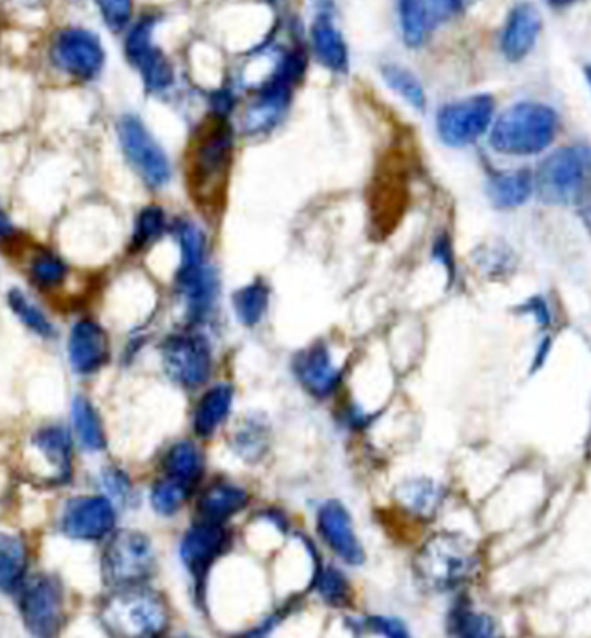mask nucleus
Masks as SVG:
<instances>
[{
	"label": "nucleus",
	"mask_w": 591,
	"mask_h": 638,
	"mask_svg": "<svg viewBox=\"0 0 591 638\" xmlns=\"http://www.w3.org/2000/svg\"><path fill=\"white\" fill-rule=\"evenodd\" d=\"M542 34V15L537 8L529 2H522L513 8L510 18L506 21L502 32L503 57L510 62H519L534 51L537 38Z\"/></svg>",
	"instance_id": "393cba45"
},
{
	"label": "nucleus",
	"mask_w": 591,
	"mask_h": 638,
	"mask_svg": "<svg viewBox=\"0 0 591 638\" xmlns=\"http://www.w3.org/2000/svg\"><path fill=\"white\" fill-rule=\"evenodd\" d=\"M221 290V280L213 267L201 264L189 269H177L176 291L182 299L190 323H200L211 314Z\"/></svg>",
	"instance_id": "412c9836"
},
{
	"label": "nucleus",
	"mask_w": 591,
	"mask_h": 638,
	"mask_svg": "<svg viewBox=\"0 0 591 638\" xmlns=\"http://www.w3.org/2000/svg\"><path fill=\"white\" fill-rule=\"evenodd\" d=\"M4 304L13 320L36 340L57 341L60 338L57 322L31 291L21 286H10L4 293Z\"/></svg>",
	"instance_id": "5701e85b"
},
{
	"label": "nucleus",
	"mask_w": 591,
	"mask_h": 638,
	"mask_svg": "<svg viewBox=\"0 0 591 638\" xmlns=\"http://www.w3.org/2000/svg\"><path fill=\"white\" fill-rule=\"evenodd\" d=\"M232 547V534L224 525L198 521L185 532L179 544V558L196 584V598H204L206 581L215 564Z\"/></svg>",
	"instance_id": "2eb2a0df"
},
{
	"label": "nucleus",
	"mask_w": 591,
	"mask_h": 638,
	"mask_svg": "<svg viewBox=\"0 0 591 638\" xmlns=\"http://www.w3.org/2000/svg\"><path fill=\"white\" fill-rule=\"evenodd\" d=\"M315 592L328 607L344 608L351 603L352 588L346 573L336 566H321L315 573Z\"/></svg>",
	"instance_id": "e433bc0d"
},
{
	"label": "nucleus",
	"mask_w": 591,
	"mask_h": 638,
	"mask_svg": "<svg viewBox=\"0 0 591 638\" xmlns=\"http://www.w3.org/2000/svg\"><path fill=\"white\" fill-rule=\"evenodd\" d=\"M101 622L113 638H159L171 622L163 595L150 588H120L101 608Z\"/></svg>",
	"instance_id": "423d86ee"
},
{
	"label": "nucleus",
	"mask_w": 591,
	"mask_h": 638,
	"mask_svg": "<svg viewBox=\"0 0 591 638\" xmlns=\"http://www.w3.org/2000/svg\"><path fill=\"white\" fill-rule=\"evenodd\" d=\"M547 2L551 4V7L554 8H567L571 7V4H575L577 0H547Z\"/></svg>",
	"instance_id": "8fccbe9b"
},
{
	"label": "nucleus",
	"mask_w": 591,
	"mask_h": 638,
	"mask_svg": "<svg viewBox=\"0 0 591 638\" xmlns=\"http://www.w3.org/2000/svg\"><path fill=\"white\" fill-rule=\"evenodd\" d=\"M271 303V288L264 280H252L232 295L233 312L235 317L245 327H256L264 322L265 314Z\"/></svg>",
	"instance_id": "473e14b6"
},
{
	"label": "nucleus",
	"mask_w": 591,
	"mask_h": 638,
	"mask_svg": "<svg viewBox=\"0 0 591 638\" xmlns=\"http://www.w3.org/2000/svg\"><path fill=\"white\" fill-rule=\"evenodd\" d=\"M282 619L283 614H271L269 618L262 619L259 624L251 627V629H246V631L237 638H269Z\"/></svg>",
	"instance_id": "49530a36"
},
{
	"label": "nucleus",
	"mask_w": 591,
	"mask_h": 638,
	"mask_svg": "<svg viewBox=\"0 0 591 638\" xmlns=\"http://www.w3.org/2000/svg\"><path fill=\"white\" fill-rule=\"evenodd\" d=\"M100 10L101 20L114 32H121L129 26L132 18V0H94Z\"/></svg>",
	"instance_id": "37998d69"
},
{
	"label": "nucleus",
	"mask_w": 591,
	"mask_h": 638,
	"mask_svg": "<svg viewBox=\"0 0 591 638\" xmlns=\"http://www.w3.org/2000/svg\"><path fill=\"white\" fill-rule=\"evenodd\" d=\"M116 135L127 165L148 189H164L171 184V159L153 137L150 127L137 114H124L116 124Z\"/></svg>",
	"instance_id": "6e6552de"
},
{
	"label": "nucleus",
	"mask_w": 591,
	"mask_h": 638,
	"mask_svg": "<svg viewBox=\"0 0 591 638\" xmlns=\"http://www.w3.org/2000/svg\"><path fill=\"white\" fill-rule=\"evenodd\" d=\"M235 452L246 460V462H258L264 457L267 450V426L259 422L258 418H248L241 424L240 430L235 431Z\"/></svg>",
	"instance_id": "ea45409f"
},
{
	"label": "nucleus",
	"mask_w": 591,
	"mask_h": 638,
	"mask_svg": "<svg viewBox=\"0 0 591 638\" xmlns=\"http://www.w3.org/2000/svg\"><path fill=\"white\" fill-rule=\"evenodd\" d=\"M21 269L25 272L26 282L39 298L55 299L66 295L73 278L71 259L58 247L28 243L21 253Z\"/></svg>",
	"instance_id": "f3484780"
},
{
	"label": "nucleus",
	"mask_w": 591,
	"mask_h": 638,
	"mask_svg": "<svg viewBox=\"0 0 591 638\" xmlns=\"http://www.w3.org/2000/svg\"><path fill=\"white\" fill-rule=\"evenodd\" d=\"M493 116L495 100L491 95H472L441 108L437 131L444 144L461 148L476 142L491 127Z\"/></svg>",
	"instance_id": "dca6fc26"
},
{
	"label": "nucleus",
	"mask_w": 591,
	"mask_h": 638,
	"mask_svg": "<svg viewBox=\"0 0 591 638\" xmlns=\"http://www.w3.org/2000/svg\"><path fill=\"white\" fill-rule=\"evenodd\" d=\"M560 127L554 108L543 103H517L503 111L491 129V148L503 155H535L553 144Z\"/></svg>",
	"instance_id": "20e7f679"
},
{
	"label": "nucleus",
	"mask_w": 591,
	"mask_h": 638,
	"mask_svg": "<svg viewBox=\"0 0 591 638\" xmlns=\"http://www.w3.org/2000/svg\"><path fill=\"white\" fill-rule=\"evenodd\" d=\"M366 629L381 638H413L405 622L394 616H370L366 619Z\"/></svg>",
	"instance_id": "c03bdc74"
},
{
	"label": "nucleus",
	"mask_w": 591,
	"mask_h": 638,
	"mask_svg": "<svg viewBox=\"0 0 591 638\" xmlns=\"http://www.w3.org/2000/svg\"><path fill=\"white\" fill-rule=\"evenodd\" d=\"M71 436L76 439L77 449L86 454H103L108 449V433L105 420L101 417L97 405L84 392H77L70 404Z\"/></svg>",
	"instance_id": "b1692460"
},
{
	"label": "nucleus",
	"mask_w": 591,
	"mask_h": 638,
	"mask_svg": "<svg viewBox=\"0 0 591 638\" xmlns=\"http://www.w3.org/2000/svg\"><path fill=\"white\" fill-rule=\"evenodd\" d=\"M416 576L424 587L437 594L455 592L476 576L478 549L471 540L457 534H437L416 556Z\"/></svg>",
	"instance_id": "39448f33"
},
{
	"label": "nucleus",
	"mask_w": 591,
	"mask_h": 638,
	"mask_svg": "<svg viewBox=\"0 0 591 638\" xmlns=\"http://www.w3.org/2000/svg\"><path fill=\"white\" fill-rule=\"evenodd\" d=\"M433 258L441 262L448 277H455V259H453L452 241L447 234L439 235L433 243Z\"/></svg>",
	"instance_id": "a18cd8bd"
},
{
	"label": "nucleus",
	"mask_w": 591,
	"mask_h": 638,
	"mask_svg": "<svg viewBox=\"0 0 591 638\" xmlns=\"http://www.w3.org/2000/svg\"><path fill=\"white\" fill-rule=\"evenodd\" d=\"M113 359L107 327L94 316H79L66 335V361L77 380L100 375Z\"/></svg>",
	"instance_id": "9b49d317"
},
{
	"label": "nucleus",
	"mask_w": 591,
	"mask_h": 638,
	"mask_svg": "<svg viewBox=\"0 0 591 638\" xmlns=\"http://www.w3.org/2000/svg\"><path fill=\"white\" fill-rule=\"evenodd\" d=\"M161 467H163L164 476L195 489L206 473V457L201 454L198 444L183 439L164 452Z\"/></svg>",
	"instance_id": "c85d7f7f"
},
{
	"label": "nucleus",
	"mask_w": 591,
	"mask_h": 638,
	"mask_svg": "<svg viewBox=\"0 0 591 638\" xmlns=\"http://www.w3.org/2000/svg\"><path fill=\"white\" fill-rule=\"evenodd\" d=\"M233 388L228 383H219V385L211 386L195 407V415H193V428H195L196 437L200 439H211L221 428L222 424L227 422L230 413H232L233 405Z\"/></svg>",
	"instance_id": "cd10ccee"
},
{
	"label": "nucleus",
	"mask_w": 591,
	"mask_h": 638,
	"mask_svg": "<svg viewBox=\"0 0 591 638\" xmlns=\"http://www.w3.org/2000/svg\"><path fill=\"white\" fill-rule=\"evenodd\" d=\"M116 518V504L107 495H77L63 502L60 529L71 540L95 542L114 531Z\"/></svg>",
	"instance_id": "a211bd4d"
},
{
	"label": "nucleus",
	"mask_w": 591,
	"mask_h": 638,
	"mask_svg": "<svg viewBox=\"0 0 591 638\" xmlns=\"http://www.w3.org/2000/svg\"><path fill=\"white\" fill-rule=\"evenodd\" d=\"M457 2V10H465V8L471 7L474 0H455Z\"/></svg>",
	"instance_id": "603ef678"
},
{
	"label": "nucleus",
	"mask_w": 591,
	"mask_h": 638,
	"mask_svg": "<svg viewBox=\"0 0 591 638\" xmlns=\"http://www.w3.org/2000/svg\"><path fill=\"white\" fill-rule=\"evenodd\" d=\"M457 10L455 0H402L399 23L403 39L409 47H420L428 42L444 21Z\"/></svg>",
	"instance_id": "4be33fe9"
},
{
	"label": "nucleus",
	"mask_w": 591,
	"mask_h": 638,
	"mask_svg": "<svg viewBox=\"0 0 591 638\" xmlns=\"http://www.w3.org/2000/svg\"><path fill=\"white\" fill-rule=\"evenodd\" d=\"M171 232V221L164 208L159 204H148L139 209V213L132 221L131 235L127 241V253L137 256L144 254L151 247H155L164 235Z\"/></svg>",
	"instance_id": "c756f323"
},
{
	"label": "nucleus",
	"mask_w": 591,
	"mask_h": 638,
	"mask_svg": "<svg viewBox=\"0 0 591 638\" xmlns=\"http://www.w3.org/2000/svg\"><path fill=\"white\" fill-rule=\"evenodd\" d=\"M177 638H193V637H177Z\"/></svg>",
	"instance_id": "5fc2aeb1"
},
{
	"label": "nucleus",
	"mask_w": 591,
	"mask_h": 638,
	"mask_svg": "<svg viewBox=\"0 0 591 638\" xmlns=\"http://www.w3.org/2000/svg\"><path fill=\"white\" fill-rule=\"evenodd\" d=\"M158 568L150 536L140 531L116 532L103 553V579L111 587H142Z\"/></svg>",
	"instance_id": "1a4fd4ad"
},
{
	"label": "nucleus",
	"mask_w": 591,
	"mask_h": 638,
	"mask_svg": "<svg viewBox=\"0 0 591 638\" xmlns=\"http://www.w3.org/2000/svg\"><path fill=\"white\" fill-rule=\"evenodd\" d=\"M317 532L341 562L352 568H359L366 562L364 545L357 536L351 513L340 500H327L321 504L317 510Z\"/></svg>",
	"instance_id": "6ab92c4d"
},
{
	"label": "nucleus",
	"mask_w": 591,
	"mask_h": 638,
	"mask_svg": "<svg viewBox=\"0 0 591 638\" xmlns=\"http://www.w3.org/2000/svg\"><path fill=\"white\" fill-rule=\"evenodd\" d=\"M171 234L179 248V267L177 269H189L206 264V251H208V240L206 234L195 221L187 217L176 219L171 222Z\"/></svg>",
	"instance_id": "f704fd0d"
},
{
	"label": "nucleus",
	"mask_w": 591,
	"mask_h": 638,
	"mask_svg": "<svg viewBox=\"0 0 591 638\" xmlns=\"http://www.w3.org/2000/svg\"><path fill=\"white\" fill-rule=\"evenodd\" d=\"M448 627L453 638H503L491 614L472 607L471 601L460 600L452 607Z\"/></svg>",
	"instance_id": "7c9ffc66"
},
{
	"label": "nucleus",
	"mask_w": 591,
	"mask_h": 638,
	"mask_svg": "<svg viewBox=\"0 0 591 638\" xmlns=\"http://www.w3.org/2000/svg\"><path fill=\"white\" fill-rule=\"evenodd\" d=\"M534 187L543 202L579 204L591 187L590 146H566L548 155L540 165Z\"/></svg>",
	"instance_id": "0eeeda50"
},
{
	"label": "nucleus",
	"mask_w": 591,
	"mask_h": 638,
	"mask_svg": "<svg viewBox=\"0 0 591 638\" xmlns=\"http://www.w3.org/2000/svg\"><path fill=\"white\" fill-rule=\"evenodd\" d=\"M77 443L68 424L39 422L21 444V465L42 486H66L76 474Z\"/></svg>",
	"instance_id": "7ed1b4c3"
},
{
	"label": "nucleus",
	"mask_w": 591,
	"mask_h": 638,
	"mask_svg": "<svg viewBox=\"0 0 591 638\" xmlns=\"http://www.w3.org/2000/svg\"><path fill=\"white\" fill-rule=\"evenodd\" d=\"M26 569V547L23 540L0 531V590L13 592L21 587Z\"/></svg>",
	"instance_id": "72a5a7b5"
},
{
	"label": "nucleus",
	"mask_w": 591,
	"mask_h": 638,
	"mask_svg": "<svg viewBox=\"0 0 591 638\" xmlns=\"http://www.w3.org/2000/svg\"><path fill=\"white\" fill-rule=\"evenodd\" d=\"M20 611L32 637L58 638L66 618L60 581L50 576L32 577L21 587Z\"/></svg>",
	"instance_id": "4468645a"
},
{
	"label": "nucleus",
	"mask_w": 591,
	"mask_h": 638,
	"mask_svg": "<svg viewBox=\"0 0 591 638\" xmlns=\"http://www.w3.org/2000/svg\"><path fill=\"white\" fill-rule=\"evenodd\" d=\"M193 487L185 486L182 482L163 476L159 478L150 489V504L153 512L161 515V518H172L182 510L185 502L190 499L193 495Z\"/></svg>",
	"instance_id": "4c0bfd02"
},
{
	"label": "nucleus",
	"mask_w": 591,
	"mask_h": 638,
	"mask_svg": "<svg viewBox=\"0 0 591 638\" xmlns=\"http://www.w3.org/2000/svg\"><path fill=\"white\" fill-rule=\"evenodd\" d=\"M248 502H251V495L245 487L237 486L233 482L219 480L204 489L196 510H198L200 521L227 525L230 519L240 515L245 510Z\"/></svg>",
	"instance_id": "bb28decb"
},
{
	"label": "nucleus",
	"mask_w": 591,
	"mask_h": 638,
	"mask_svg": "<svg viewBox=\"0 0 591 638\" xmlns=\"http://www.w3.org/2000/svg\"><path fill=\"white\" fill-rule=\"evenodd\" d=\"M577 206H579L580 219H582L584 227L588 228V232L591 234V187L590 190L580 198Z\"/></svg>",
	"instance_id": "09e8293b"
},
{
	"label": "nucleus",
	"mask_w": 591,
	"mask_h": 638,
	"mask_svg": "<svg viewBox=\"0 0 591 638\" xmlns=\"http://www.w3.org/2000/svg\"><path fill=\"white\" fill-rule=\"evenodd\" d=\"M381 76H383L384 83L409 103L410 107L416 108V111L426 108L428 97H426V92H424L418 77L413 71L403 68L399 63H384L381 68Z\"/></svg>",
	"instance_id": "58836bf2"
},
{
	"label": "nucleus",
	"mask_w": 591,
	"mask_h": 638,
	"mask_svg": "<svg viewBox=\"0 0 591 638\" xmlns=\"http://www.w3.org/2000/svg\"><path fill=\"white\" fill-rule=\"evenodd\" d=\"M28 243L31 241L25 230L15 221L12 211L0 202V253L10 258H20Z\"/></svg>",
	"instance_id": "a19ab883"
},
{
	"label": "nucleus",
	"mask_w": 591,
	"mask_h": 638,
	"mask_svg": "<svg viewBox=\"0 0 591 638\" xmlns=\"http://www.w3.org/2000/svg\"><path fill=\"white\" fill-rule=\"evenodd\" d=\"M235 137L228 118L217 116L201 127L193 142L189 159L190 195L198 202L219 200L232 166Z\"/></svg>",
	"instance_id": "f03ea898"
},
{
	"label": "nucleus",
	"mask_w": 591,
	"mask_h": 638,
	"mask_svg": "<svg viewBox=\"0 0 591 638\" xmlns=\"http://www.w3.org/2000/svg\"><path fill=\"white\" fill-rule=\"evenodd\" d=\"M105 47L100 36L84 26H68L50 45V60L57 70L77 81H94L105 68Z\"/></svg>",
	"instance_id": "ddd939ff"
},
{
	"label": "nucleus",
	"mask_w": 591,
	"mask_h": 638,
	"mask_svg": "<svg viewBox=\"0 0 591 638\" xmlns=\"http://www.w3.org/2000/svg\"><path fill=\"white\" fill-rule=\"evenodd\" d=\"M526 304H529L526 310H529L530 314L535 317V322L543 325V327H547L548 323H551V312H548L545 301H543V299H532V301Z\"/></svg>",
	"instance_id": "de8ad7c7"
},
{
	"label": "nucleus",
	"mask_w": 591,
	"mask_h": 638,
	"mask_svg": "<svg viewBox=\"0 0 591 638\" xmlns=\"http://www.w3.org/2000/svg\"><path fill=\"white\" fill-rule=\"evenodd\" d=\"M159 355L166 378L189 391L206 385L213 372V353L208 338L193 330L166 336L159 346Z\"/></svg>",
	"instance_id": "9d476101"
},
{
	"label": "nucleus",
	"mask_w": 591,
	"mask_h": 638,
	"mask_svg": "<svg viewBox=\"0 0 591 638\" xmlns=\"http://www.w3.org/2000/svg\"><path fill=\"white\" fill-rule=\"evenodd\" d=\"M399 502L416 518H433L442 502V489L433 480L418 478L399 487Z\"/></svg>",
	"instance_id": "c9c22d12"
},
{
	"label": "nucleus",
	"mask_w": 591,
	"mask_h": 638,
	"mask_svg": "<svg viewBox=\"0 0 591 638\" xmlns=\"http://www.w3.org/2000/svg\"><path fill=\"white\" fill-rule=\"evenodd\" d=\"M13 2H18V4H20V7L34 8V7H38V4H39V2H42V0H13Z\"/></svg>",
	"instance_id": "3c124183"
},
{
	"label": "nucleus",
	"mask_w": 591,
	"mask_h": 638,
	"mask_svg": "<svg viewBox=\"0 0 591 638\" xmlns=\"http://www.w3.org/2000/svg\"><path fill=\"white\" fill-rule=\"evenodd\" d=\"M158 23V15H144L127 32L124 47L127 60L139 71L144 89L150 94H163L171 90L176 79L171 60L153 42V32Z\"/></svg>",
	"instance_id": "f8f14e48"
},
{
	"label": "nucleus",
	"mask_w": 591,
	"mask_h": 638,
	"mask_svg": "<svg viewBox=\"0 0 591 638\" xmlns=\"http://www.w3.org/2000/svg\"><path fill=\"white\" fill-rule=\"evenodd\" d=\"M306 63L309 55L301 45H293L278 55L273 70L254 90V100L243 114V131L246 135L269 134L282 121L297 84L301 83L306 73Z\"/></svg>",
	"instance_id": "f257e3e1"
},
{
	"label": "nucleus",
	"mask_w": 591,
	"mask_h": 638,
	"mask_svg": "<svg viewBox=\"0 0 591 638\" xmlns=\"http://www.w3.org/2000/svg\"><path fill=\"white\" fill-rule=\"evenodd\" d=\"M586 79H588V83L591 86V66H586L584 68Z\"/></svg>",
	"instance_id": "864d4df0"
},
{
	"label": "nucleus",
	"mask_w": 591,
	"mask_h": 638,
	"mask_svg": "<svg viewBox=\"0 0 591 638\" xmlns=\"http://www.w3.org/2000/svg\"><path fill=\"white\" fill-rule=\"evenodd\" d=\"M101 486L114 504H129L135 495L131 476L116 465H108L101 471Z\"/></svg>",
	"instance_id": "79ce46f5"
},
{
	"label": "nucleus",
	"mask_w": 591,
	"mask_h": 638,
	"mask_svg": "<svg viewBox=\"0 0 591 638\" xmlns=\"http://www.w3.org/2000/svg\"><path fill=\"white\" fill-rule=\"evenodd\" d=\"M310 42L315 58L323 68L334 73H346L349 70V49L340 28L334 23L331 10H320L315 13L310 26Z\"/></svg>",
	"instance_id": "a878e982"
},
{
	"label": "nucleus",
	"mask_w": 591,
	"mask_h": 638,
	"mask_svg": "<svg viewBox=\"0 0 591 638\" xmlns=\"http://www.w3.org/2000/svg\"><path fill=\"white\" fill-rule=\"evenodd\" d=\"M293 373L306 392L315 398H328L338 391L344 381V370L334 361L327 344L317 341L297 353Z\"/></svg>",
	"instance_id": "aec40b11"
},
{
	"label": "nucleus",
	"mask_w": 591,
	"mask_h": 638,
	"mask_svg": "<svg viewBox=\"0 0 591 638\" xmlns=\"http://www.w3.org/2000/svg\"><path fill=\"white\" fill-rule=\"evenodd\" d=\"M534 190V177L526 169L515 172H502L491 177L487 195L493 206L498 209L519 208L529 200Z\"/></svg>",
	"instance_id": "2f4dec72"
}]
</instances>
